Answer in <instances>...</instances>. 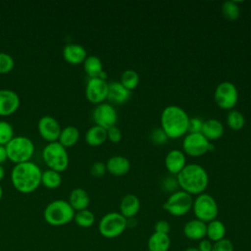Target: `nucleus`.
Listing matches in <instances>:
<instances>
[{"instance_id":"f257e3e1","label":"nucleus","mask_w":251,"mask_h":251,"mask_svg":"<svg viewBox=\"0 0 251 251\" xmlns=\"http://www.w3.org/2000/svg\"><path fill=\"white\" fill-rule=\"evenodd\" d=\"M42 171L31 161L16 164L11 172L13 186L22 193H30L41 184Z\"/></svg>"},{"instance_id":"f03ea898","label":"nucleus","mask_w":251,"mask_h":251,"mask_svg":"<svg viewBox=\"0 0 251 251\" xmlns=\"http://www.w3.org/2000/svg\"><path fill=\"white\" fill-rule=\"evenodd\" d=\"M176 180L181 190L190 195L203 193L209 184L208 173L202 166L195 163L186 164L176 175Z\"/></svg>"},{"instance_id":"7ed1b4c3","label":"nucleus","mask_w":251,"mask_h":251,"mask_svg":"<svg viewBox=\"0 0 251 251\" xmlns=\"http://www.w3.org/2000/svg\"><path fill=\"white\" fill-rule=\"evenodd\" d=\"M160 122L161 128L169 138H179L188 131L189 117L182 108L176 105H170L164 108Z\"/></svg>"},{"instance_id":"20e7f679","label":"nucleus","mask_w":251,"mask_h":251,"mask_svg":"<svg viewBox=\"0 0 251 251\" xmlns=\"http://www.w3.org/2000/svg\"><path fill=\"white\" fill-rule=\"evenodd\" d=\"M75 210L66 200L57 199L50 202L44 209L45 222L54 226H65L74 220Z\"/></svg>"},{"instance_id":"39448f33","label":"nucleus","mask_w":251,"mask_h":251,"mask_svg":"<svg viewBox=\"0 0 251 251\" xmlns=\"http://www.w3.org/2000/svg\"><path fill=\"white\" fill-rule=\"evenodd\" d=\"M8 159L16 164L30 161L34 153V144L26 136H14L6 145Z\"/></svg>"},{"instance_id":"423d86ee","label":"nucleus","mask_w":251,"mask_h":251,"mask_svg":"<svg viewBox=\"0 0 251 251\" xmlns=\"http://www.w3.org/2000/svg\"><path fill=\"white\" fill-rule=\"evenodd\" d=\"M42 158L49 169L59 173L65 171L69 166V154L66 147L59 141L48 142L42 150Z\"/></svg>"},{"instance_id":"0eeeda50","label":"nucleus","mask_w":251,"mask_h":251,"mask_svg":"<svg viewBox=\"0 0 251 251\" xmlns=\"http://www.w3.org/2000/svg\"><path fill=\"white\" fill-rule=\"evenodd\" d=\"M127 227V219L120 212H110L104 215L98 225L100 234L106 238H115L121 235Z\"/></svg>"},{"instance_id":"6e6552de","label":"nucleus","mask_w":251,"mask_h":251,"mask_svg":"<svg viewBox=\"0 0 251 251\" xmlns=\"http://www.w3.org/2000/svg\"><path fill=\"white\" fill-rule=\"evenodd\" d=\"M193 213L197 220L204 223H209L217 219L219 208L213 196L207 193H201L193 200Z\"/></svg>"},{"instance_id":"1a4fd4ad","label":"nucleus","mask_w":251,"mask_h":251,"mask_svg":"<svg viewBox=\"0 0 251 251\" xmlns=\"http://www.w3.org/2000/svg\"><path fill=\"white\" fill-rule=\"evenodd\" d=\"M192 195L183 190H177L168 197L163 204V208L172 216L181 217L186 215L192 209Z\"/></svg>"},{"instance_id":"9d476101","label":"nucleus","mask_w":251,"mask_h":251,"mask_svg":"<svg viewBox=\"0 0 251 251\" xmlns=\"http://www.w3.org/2000/svg\"><path fill=\"white\" fill-rule=\"evenodd\" d=\"M214 100L218 107L223 110H232L238 100L236 86L230 81H223L215 89Z\"/></svg>"},{"instance_id":"9b49d317","label":"nucleus","mask_w":251,"mask_h":251,"mask_svg":"<svg viewBox=\"0 0 251 251\" xmlns=\"http://www.w3.org/2000/svg\"><path fill=\"white\" fill-rule=\"evenodd\" d=\"M214 148L215 146L202 133H188L182 141L183 153L191 157L203 156Z\"/></svg>"},{"instance_id":"f8f14e48","label":"nucleus","mask_w":251,"mask_h":251,"mask_svg":"<svg viewBox=\"0 0 251 251\" xmlns=\"http://www.w3.org/2000/svg\"><path fill=\"white\" fill-rule=\"evenodd\" d=\"M92 118L96 126L108 129L116 126L118 122V113L112 104L103 102L94 108Z\"/></svg>"},{"instance_id":"ddd939ff","label":"nucleus","mask_w":251,"mask_h":251,"mask_svg":"<svg viewBox=\"0 0 251 251\" xmlns=\"http://www.w3.org/2000/svg\"><path fill=\"white\" fill-rule=\"evenodd\" d=\"M109 83L99 77H89L85 87V96L93 104H101L108 96Z\"/></svg>"},{"instance_id":"4468645a","label":"nucleus","mask_w":251,"mask_h":251,"mask_svg":"<svg viewBox=\"0 0 251 251\" xmlns=\"http://www.w3.org/2000/svg\"><path fill=\"white\" fill-rule=\"evenodd\" d=\"M37 128L39 134L48 142L58 141L62 129L58 121L54 117L48 115L43 116L39 119Z\"/></svg>"},{"instance_id":"2eb2a0df","label":"nucleus","mask_w":251,"mask_h":251,"mask_svg":"<svg viewBox=\"0 0 251 251\" xmlns=\"http://www.w3.org/2000/svg\"><path fill=\"white\" fill-rule=\"evenodd\" d=\"M20 106L18 93L11 89H0V116H9L15 113Z\"/></svg>"},{"instance_id":"dca6fc26","label":"nucleus","mask_w":251,"mask_h":251,"mask_svg":"<svg viewBox=\"0 0 251 251\" xmlns=\"http://www.w3.org/2000/svg\"><path fill=\"white\" fill-rule=\"evenodd\" d=\"M186 165V158L183 151L173 149L168 152L165 158V167L171 175H177Z\"/></svg>"},{"instance_id":"f3484780","label":"nucleus","mask_w":251,"mask_h":251,"mask_svg":"<svg viewBox=\"0 0 251 251\" xmlns=\"http://www.w3.org/2000/svg\"><path fill=\"white\" fill-rule=\"evenodd\" d=\"M63 57L68 63L72 65H78L84 62L87 57V52L80 44L68 43L63 49Z\"/></svg>"},{"instance_id":"a211bd4d","label":"nucleus","mask_w":251,"mask_h":251,"mask_svg":"<svg viewBox=\"0 0 251 251\" xmlns=\"http://www.w3.org/2000/svg\"><path fill=\"white\" fill-rule=\"evenodd\" d=\"M131 91L127 90L120 81H113L109 83L107 99L116 105L125 104L130 98Z\"/></svg>"},{"instance_id":"6ab92c4d","label":"nucleus","mask_w":251,"mask_h":251,"mask_svg":"<svg viewBox=\"0 0 251 251\" xmlns=\"http://www.w3.org/2000/svg\"><path fill=\"white\" fill-rule=\"evenodd\" d=\"M107 172L113 176H121L126 175L130 170L129 160L122 155L112 156L106 163Z\"/></svg>"},{"instance_id":"aec40b11","label":"nucleus","mask_w":251,"mask_h":251,"mask_svg":"<svg viewBox=\"0 0 251 251\" xmlns=\"http://www.w3.org/2000/svg\"><path fill=\"white\" fill-rule=\"evenodd\" d=\"M207 224L197 219L188 221L183 226V234L190 240H202L206 236Z\"/></svg>"},{"instance_id":"412c9836","label":"nucleus","mask_w":251,"mask_h":251,"mask_svg":"<svg viewBox=\"0 0 251 251\" xmlns=\"http://www.w3.org/2000/svg\"><path fill=\"white\" fill-rule=\"evenodd\" d=\"M140 209V201L134 194H126L120 203V213L126 219H132Z\"/></svg>"},{"instance_id":"4be33fe9","label":"nucleus","mask_w":251,"mask_h":251,"mask_svg":"<svg viewBox=\"0 0 251 251\" xmlns=\"http://www.w3.org/2000/svg\"><path fill=\"white\" fill-rule=\"evenodd\" d=\"M68 202L70 203L72 208L75 210V211L77 212V211L87 209L90 199H89V195L85 189L76 187L71 191V193L69 195Z\"/></svg>"},{"instance_id":"5701e85b","label":"nucleus","mask_w":251,"mask_h":251,"mask_svg":"<svg viewBox=\"0 0 251 251\" xmlns=\"http://www.w3.org/2000/svg\"><path fill=\"white\" fill-rule=\"evenodd\" d=\"M225 132V128L223 124L216 119H209L204 121L201 133L210 141L216 140L223 136Z\"/></svg>"},{"instance_id":"b1692460","label":"nucleus","mask_w":251,"mask_h":251,"mask_svg":"<svg viewBox=\"0 0 251 251\" xmlns=\"http://www.w3.org/2000/svg\"><path fill=\"white\" fill-rule=\"evenodd\" d=\"M171 245L169 234L153 232L148 238L147 247L149 251H168Z\"/></svg>"},{"instance_id":"393cba45","label":"nucleus","mask_w":251,"mask_h":251,"mask_svg":"<svg viewBox=\"0 0 251 251\" xmlns=\"http://www.w3.org/2000/svg\"><path fill=\"white\" fill-rule=\"evenodd\" d=\"M107 139V129L96 125L89 127L85 133V141L90 146H99Z\"/></svg>"},{"instance_id":"a878e982","label":"nucleus","mask_w":251,"mask_h":251,"mask_svg":"<svg viewBox=\"0 0 251 251\" xmlns=\"http://www.w3.org/2000/svg\"><path fill=\"white\" fill-rule=\"evenodd\" d=\"M226 235V226L223 222L220 220H213L207 223L206 226V236L212 242L219 241L225 238Z\"/></svg>"},{"instance_id":"bb28decb","label":"nucleus","mask_w":251,"mask_h":251,"mask_svg":"<svg viewBox=\"0 0 251 251\" xmlns=\"http://www.w3.org/2000/svg\"><path fill=\"white\" fill-rule=\"evenodd\" d=\"M79 138V130L75 126H67L61 129L58 141L64 147H71L75 145Z\"/></svg>"},{"instance_id":"cd10ccee","label":"nucleus","mask_w":251,"mask_h":251,"mask_svg":"<svg viewBox=\"0 0 251 251\" xmlns=\"http://www.w3.org/2000/svg\"><path fill=\"white\" fill-rule=\"evenodd\" d=\"M82 64L84 72L88 77H98L101 72H103L102 61L95 55L87 56Z\"/></svg>"},{"instance_id":"c85d7f7f","label":"nucleus","mask_w":251,"mask_h":251,"mask_svg":"<svg viewBox=\"0 0 251 251\" xmlns=\"http://www.w3.org/2000/svg\"><path fill=\"white\" fill-rule=\"evenodd\" d=\"M62 182V176L59 172L48 169L42 172L41 174V183L49 188V189H55L58 186H60Z\"/></svg>"},{"instance_id":"c756f323","label":"nucleus","mask_w":251,"mask_h":251,"mask_svg":"<svg viewBox=\"0 0 251 251\" xmlns=\"http://www.w3.org/2000/svg\"><path fill=\"white\" fill-rule=\"evenodd\" d=\"M74 221L78 226L86 228V227H90L91 226H93V224L95 222V216L90 210L84 209V210L77 211L75 213Z\"/></svg>"},{"instance_id":"7c9ffc66","label":"nucleus","mask_w":251,"mask_h":251,"mask_svg":"<svg viewBox=\"0 0 251 251\" xmlns=\"http://www.w3.org/2000/svg\"><path fill=\"white\" fill-rule=\"evenodd\" d=\"M120 82L129 91L135 89L139 83V75L134 70H126L121 75Z\"/></svg>"},{"instance_id":"2f4dec72","label":"nucleus","mask_w":251,"mask_h":251,"mask_svg":"<svg viewBox=\"0 0 251 251\" xmlns=\"http://www.w3.org/2000/svg\"><path fill=\"white\" fill-rule=\"evenodd\" d=\"M226 124L229 128L233 130H239L245 125V118L239 111L232 109L227 113Z\"/></svg>"},{"instance_id":"473e14b6","label":"nucleus","mask_w":251,"mask_h":251,"mask_svg":"<svg viewBox=\"0 0 251 251\" xmlns=\"http://www.w3.org/2000/svg\"><path fill=\"white\" fill-rule=\"evenodd\" d=\"M222 14L226 19L234 21L238 19L240 15V8L234 1H226L222 5Z\"/></svg>"},{"instance_id":"72a5a7b5","label":"nucleus","mask_w":251,"mask_h":251,"mask_svg":"<svg viewBox=\"0 0 251 251\" xmlns=\"http://www.w3.org/2000/svg\"><path fill=\"white\" fill-rule=\"evenodd\" d=\"M14 137V128L12 125L7 122L0 120V145H6Z\"/></svg>"},{"instance_id":"f704fd0d","label":"nucleus","mask_w":251,"mask_h":251,"mask_svg":"<svg viewBox=\"0 0 251 251\" xmlns=\"http://www.w3.org/2000/svg\"><path fill=\"white\" fill-rule=\"evenodd\" d=\"M15 66L14 58L6 52H0V74H7Z\"/></svg>"},{"instance_id":"c9c22d12","label":"nucleus","mask_w":251,"mask_h":251,"mask_svg":"<svg viewBox=\"0 0 251 251\" xmlns=\"http://www.w3.org/2000/svg\"><path fill=\"white\" fill-rule=\"evenodd\" d=\"M150 140L157 145H162L165 144L169 137L167 136V134L165 133V131L160 127V128H154L151 132H150Z\"/></svg>"},{"instance_id":"e433bc0d","label":"nucleus","mask_w":251,"mask_h":251,"mask_svg":"<svg viewBox=\"0 0 251 251\" xmlns=\"http://www.w3.org/2000/svg\"><path fill=\"white\" fill-rule=\"evenodd\" d=\"M212 251H233V243L225 237L213 243Z\"/></svg>"},{"instance_id":"4c0bfd02","label":"nucleus","mask_w":251,"mask_h":251,"mask_svg":"<svg viewBox=\"0 0 251 251\" xmlns=\"http://www.w3.org/2000/svg\"><path fill=\"white\" fill-rule=\"evenodd\" d=\"M203 123L204 122L198 117L189 118L188 131L187 132H189V133H201Z\"/></svg>"},{"instance_id":"58836bf2","label":"nucleus","mask_w":251,"mask_h":251,"mask_svg":"<svg viewBox=\"0 0 251 251\" xmlns=\"http://www.w3.org/2000/svg\"><path fill=\"white\" fill-rule=\"evenodd\" d=\"M106 172H107L106 164L101 161L94 162L90 167V174L96 177H100V176H104L106 174Z\"/></svg>"},{"instance_id":"ea45409f","label":"nucleus","mask_w":251,"mask_h":251,"mask_svg":"<svg viewBox=\"0 0 251 251\" xmlns=\"http://www.w3.org/2000/svg\"><path fill=\"white\" fill-rule=\"evenodd\" d=\"M107 138L113 142V143H118L122 139V131L119 127L112 126L107 129Z\"/></svg>"},{"instance_id":"a19ab883","label":"nucleus","mask_w":251,"mask_h":251,"mask_svg":"<svg viewBox=\"0 0 251 251\" xmlns=\"http://www.w3.org/2000/svg\"><path fill=\"white\" fill-rule=\"evenodd\" d=\"M154 229H155V232L169 234V232L171 230V226H170L169 222H167L165 220H159L158 222H156V224L154 226Z\"/></svg>"},{"instance_id":"79ce46f5","label":"nucleus","mask_w":251,"mask_h":251,"mask_svg":"<svg viewBox=\"0 0 251 251\" xmlns=\"http://www.w3.org/2000/svg\"><path fill=\"white\" fill-rule=\"evenodd\" d=\"M178 186L177 184V180L176 177H173V176H167L164 181H163V187L165 190L167 191H174L175 189Z\"/></svg>"},{"instance_id":"37998d69","label":"nucleus","mask_w":251,"mask_h":251,"mask_svg":"<svg viewBox=\"0 0 251 251\" xmlns=\"http://www.w3.org/2000/svg\"><path fill=\"white\" fill-rule=\"evenodd\" d=\"M213 243L209 239H202L199 241L198 244V250L199 251H212Z\"/></svg>"},{"instance_id":"c03bdc74","label":"nucleus","mask_w":251,"mask_h":251,"mask_svg":"<svg viewBox=\"0 0 251 251\" xmlns=\"http://www.w3.org/2000/svg\"><path fill=\"white\" fill-rule=\"evenodd\" d=\"M7 159H8V155H7L6 147L4 145H0V165L4 163Z\"/></svg>"},{"instance_id":"a18cd8bd","label":"nucleus","mask_w":251,"mask_h":251,"mask_svg":"<svg viewBox=\"0 0 251 251\" xmlns=\"http://www.w3.org/2000/svg\"><path fill=\"white\" fill-rule=\"evenodd\" d=\"M4 176H5V170H4L3 166L0 165V181L4 178Z\"/></svg>"},{"instance_id":"49530a36","label":"nucleus","mask_w":251,"mask_h":251,"mask_svg":"<svg viewBox=\"0 0 251 251\" xmlns=\"http://www.w3.org/2000/svg\"><path fill=\"white\" fill-rule=\"evenodd\" d=\"M184 251H199L198 248H194V247H189L187 249H185Z\"/></svg>"},{"instance_id":"de8ad7c7","label":"nucleus","mask_w":251,"mask_h":251,"mask_svg":"<svg viewBox=\"0 0 251 251\" xmlns=\"http://www.w3.org/2000/svg\"><path fill=\"white\" fill-rule=\"evenodd\" d=\"M2 196H3V188H2V186L0 185V200L2 199Z\"/></svg>"}]
</instances>
